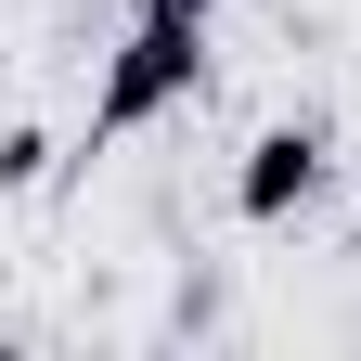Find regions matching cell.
I'll list each match as a JSON object with an SVG mask.
<instances>
[{"mask_svg": "<svg viewBox=\"0 0 361 361\" xmlns=\"http://www.w3.org/2000/svg\"><path fill=\"white\" fill-rule=\"evenodd\" d=\"M323 168H336L323 116H297V129H258V142H245V168H233V207L271 233V219H297L310 194H323Z\"/></svg>", "mask_w": 361, "mask_h": 361, "instance_id": "obj_2", "label": "cell"}, {"mask_svg": "<svg viewBox=\"0 0 361 361\" xmlns=\"http://www.w3.org/2000/svg\"><path fill=\"white\" fill-rule=\"evenodd\" d=\"M207 90V0H142L104 65V104H90V142H129V129H155L168 104H194Z\"/></svg>", "mask_w": 361, "mask_h": 361, "instance_id": "obj_1", "label": "cell"}]
</instances>
